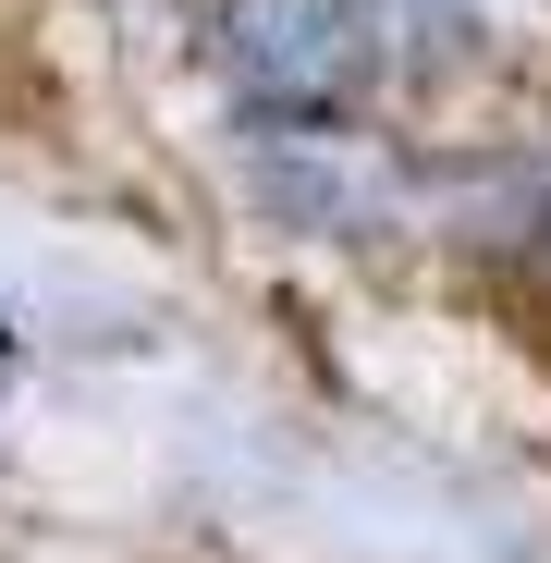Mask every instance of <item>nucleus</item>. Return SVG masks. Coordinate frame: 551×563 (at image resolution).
<instances>
[{"mask_svg":"<svg viewBox=\"0 0 551 563\" xmlns=\"http://www.w3.org/2000/svg\"><path fill=\"white\" fill-rule=\"evenodd\" d=\"M197 62L257 123H343L393 62V0H197Z\"/></svg>","mask_w":551,"mask_h":563,"instance_id":"obj_1","label":"nucleus"},{"mask_svg":"<svg viewBox=\"0 0 551 563\" xmlns=\"http://www.w3.org/2000/svg\"><path fill=\"white\" fill-rule=\"evenodd\" d=\"M539 245H551V197H539Z\"/></svg>","mask_w":551,"mask_h":563,"instance_id":"obj_2","label":"nucleus"}]
</instances>
